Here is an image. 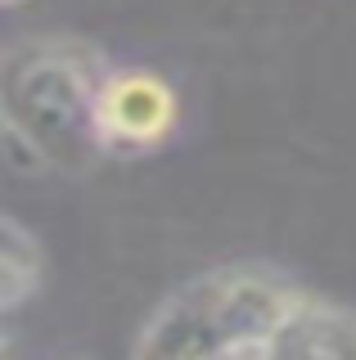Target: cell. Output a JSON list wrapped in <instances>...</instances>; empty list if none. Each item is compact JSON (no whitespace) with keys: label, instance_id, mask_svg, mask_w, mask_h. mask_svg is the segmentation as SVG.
Listing matches in <instances>:
<instances>
[{"label":"cell","instance_id":"cell-3","mask_svg":"<svg viewBox=\"0 0 356 360\" xmlns=\"http://www.w3.org/2000/svg\"><path fill=\"white\" fill-rule=\"evenodd\" d=\"M181 122L176 86L153 68H113L99 86L95 131L99 149L113 158H140L172 140Z\"/></svg>","mask_w":356,"mask_h":360},{"label":"cell","instance_id":"cell-6","mask_svg":"<svg viewBox=\"0 0 356 360\" xmlns=\"http://www.w3.org/2000/svg\"><path fill=\"white\" fill-rule=\"evenodd\" d=\"M5 5H9V9H18V5H27V0H5Z\"/></svg>","mask_w":356,"mask_h":360},{"label":"cell","instance_id":"cell-2","mask_svg":"<svg viewBox=\"0 0 356 360\" xmlns=\"http://www.w3.org/2000/svg\"><path fill=\"white\" fill-rule=\"evenodd\" d=\"M303 284L262 262H235L185 279L144 315L131 356L144 360H271L303 302Z\"/></svg>","mask_w":356,"mask_h":360},{"label":"cell","instance_id":"cell-5","mask_svg":"<svg viewBox=\"0 0 356 360\" xmlns=\"http://www.w3.org/2000/svg\"><path fill=\"white\" fill-rule=\"evenodd\" d=\"M41 288V243L18 217L0 225V315H14Z\"/></svg>","mask_w":356,"mask_h":360},{"label":"cell","instance_id":"cell-1","mask_svg":"<svg viewBox=\"0 0 356 360\" xmlns=\"http://www.w3.org/2000/svg\"><path fill=\"white\" fill-rule=\"evenodd\" d=\"M108 72V54L95 41L68 32L9 45L0 63V127L9 158L54 176L86 172L104 153L95 104Z\"/></svg>","mask_w":356,"mask_h":360},{"label":"cell","instance_id":"cell-4","mask_svg":"<svg viewBox=\"0 0 356 360\" xmlns=\"http://www.w3.org/2000/svg\"><path fill=\"white\" fill-rule=\"evenodd\" d=\"M280 356H307V360H356V311L338 307V302L320 297V292H303L298 311L275 338L271 360Z\"/></svg>","mask_w":356,"mask_h":360}]
</instances>
